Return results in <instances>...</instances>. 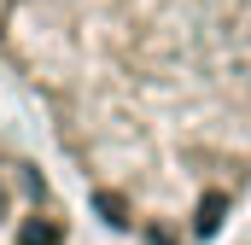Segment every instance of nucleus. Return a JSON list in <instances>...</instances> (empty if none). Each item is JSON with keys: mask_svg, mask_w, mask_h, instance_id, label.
<instances>
[{"mask_svg": "<svg viewBox=\"0 0 251 245\" xmlns=\"http://www.w3.org/2000/svg\"><path fill=\"white\" fill-rule=\"evenodd\" d=\"M0 70L117 240L251 216V0H0Z\"/></svg>", "mask_w": 251, "mask_h": 245, "instance_id": "1", "label": "nucleus"}, {"mask_svg": "<svg viewBox=\"0 0 251 245\" xmlns=\"http://www.w3.org/2000/svg\"><path fill=\"white\" fill-rule=\"evenodd\" d=\"M0 245H76V204L53 164L0 128Z\"/></svg>", "mask_w": 251, "mask_h": 245, "instance_id": "2", "label": "nucleus"}, {"mask_svg": "<svg viewBox=\"0 0 251 245\" xmlns=\"http://www.w3.org/2000/svg\"><path fill=\"white\" fill-rule=\"evenodd\" d=\"M222 245H251V216H246V222H240V228H234V234H228Z\"/></svg>", "mask_w": 251, "mask_h": 245, "instance_id": "3", "label": "nucleus"}]
</instances>
